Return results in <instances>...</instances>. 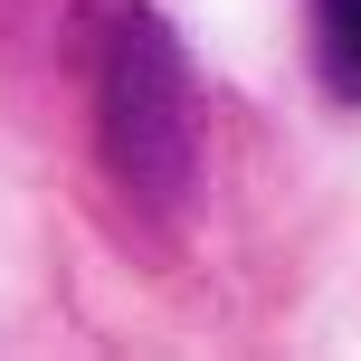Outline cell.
Here are the masks:
<instances>
[{"instance_id": "6da1fadb", "label": "cell", "mask_w": 361, "mask_h": 361, "mask_svg": "<svg viewBox=\"0 0 361 361\" xmlns=\"http://www.w3.org/2000/svg\"><path fill=\"white\" fill-rule=\"evenodd\" d=\"M95 133H105V162L133 200L180 209L200 180V95L180 67V38L152 10H124L95 57Z\"/></svg>"}, {"instance_id": "7a4b0ae2", "label": "cell", "mask_w": 361, "mask_h": 361, "mask_svg": "<svg viewBox=\"0 0 361 361\" xmlns=\"http://www.w3.org/2000/svg\"><path fill=\"white\" fill-rule=\"evenodd\" d=\"M314 48H324L333 95L361 105V0H324V10H314Z\"/></svg>"}]
</instances>
